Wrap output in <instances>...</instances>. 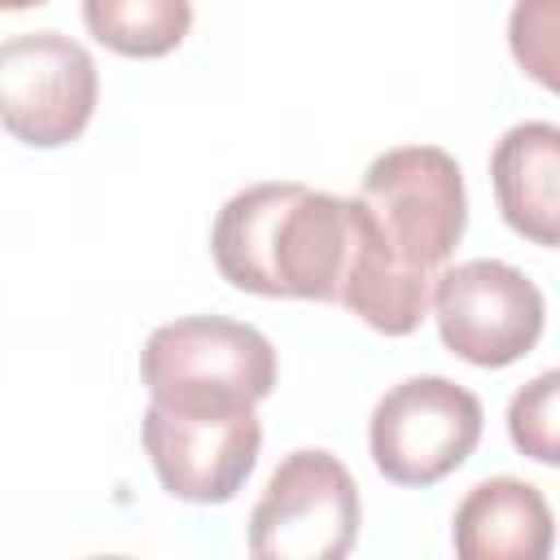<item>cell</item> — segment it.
I'll return each instance as SVG.
<instances>
[{
    "mask_svg": "<svg viewBox=\"0 0 560 560\" xmlns=\"http://www.w3.org/2000/svg\"><path fill=\"white\" fill-rule=\"evenodd\" d=\"M149 464L171 499L184 503H228L249 481L262 424L249 411H166L149 402L140 420Z\"/></svg>",
    "mask_w": 560,
    "mask_h": 560,
    "instance_id": "ba28073f",
    "label": "cell"
},
{
    "mask_svg": "<svg viewBox=\"0 0 560 560\" xmlns=\"http://www.w3.org/2000/svg\"><path fill=\"white\" fill-rule=\"evenodd\" d=\"M210 254L232 289L337 302L354 254V197L306 184H254L223 201Z\"/></svg>",
    "mask_w": 560,
    "mask_h": 560,
    "instance_id": "6da1fadb",
    "label": "cell"
},
{
    "mask_svg": "<svg viewBox=\"0 0 560 560\" xmlns=\"http://www.w3.org/2000/svg\"><path fill=\"white\" fill-rule=\"evenodd\" d=\"M451 542L464 560H547L556 542L551 503L534 481L486 477L459 499Z\"/></svg>",
    "mask_w": 560,
    "mask_h": 560,
    "instance_id": "9c48e42d",
    "label": "cell"
},
{
    "mask_svg": "<svg viewBox=\"0 0 560 560\" xmlns=\"http://www.w3.org/2000/svg\"><path fill=\"white\" fill-rule=\"evenodd\" d=\"M560 0H516L512 18H508V44L516 66L538 79L547 92H556L560 83Z\"/></svg>",
    "mask_w": 560,
    "mask_h": 560,
    "instance_id": "4fadbf2b",
    "label": "cell"
},
{
    "mask_svg": "<svg viewBox=\"0 0 560 560\" xmlns=\"http://www.w3.org/2000/svg\"><path fill=\"white\" fill-rule=\"evenodd\" d=\"M359 486L350 468L319 446L289 451L249 512V551L258 560H341L359 542Z\"/></svg>",
    "mask_w": 560,
    "mask_h": 560,
    "instance_id": "277c9868",
    "label": "cell"
},
{
    "mask_svg": "<svg viewBox=\"0 0 560 560\" xmlns=\"http://www.w3.org/2000/svg\"><path fill=\"white\" fill-rule=\"evenodd\" d=\"M481 402L451 376H407L368 420V451L394 486H438L481 442Z\"/></svg>",
    "mask_w": 560,
    "mask_h": 560,
    "instance_id": "8992f818",
    "label": "cell"
},
{
    "mask_svg": "<svg viewBox=\"0 0 560 560\" xmlns=\"http://www.w3.org/2000/svg\"><path fill=\"white\" fill-rule=\"evenodd\" d=\"M490 179L508 228L542 249L560 241V127L516 122L490 153Z\"/></svg>",
    "mask_w": 560,
    "mask_h": 560,
    "instance_id": "30bf717a",
    "label": "cell"
},
{
    "mask_svg": "<svg viewBox=\"0 0 560 560\" xmlns=\"http://www.w3.org/2000/svg\"><path fill=\"white\" fill-rule=\"evenodd\" d=\"M83 26L118 57L153 61L192 31V0H83Z\"/></svg>",
    "mask_w": 560,
    "mask_h": 560,
    "instance_id": "8fae6325",
    "label": "cell"
},
{
    "mask_svg": "<svg viewBox=\"0 0 560 560\" xmlns=\"http://www.w3.org/2000/svg\"><path fill=\"white\" fill-rule=\"evenodd\" d=\"M359 201L372 210L389 254L424 280L451 262L468 223L464 171L438 144H398L372 158Z\"/></svg>",
    "mask_w": 560,
    "mask_h": 560,
    "instance_id": "3957f363",
    "label": "cell"
},
{
    "mask_svg": "<svg viewBox=\"0 0 560 560\" xmlns=\"http://www.w3.org/2000/svg\"><path fill=\"white\" fill-rule=\"evenodd\" d=\"M556 407H560V372H538L529 385H521L508 402V433L512 446L538 464H556L560 459V442H556Z\"/></svg>",
    "mask_w": 560,
    "mask_h": 560,
    "instance_id": "7c38bea8",
    "label": "cell"
},
{
    "mask_svg": "<svg viewBox=\"0 0 560 560\" xmlns=\"http://www.w3.org/2000/svg\"><path fill=\"white\" fill-rule=\"evenodd\" d=\"M140 381L166 411H249L276 389V346L254 324L184 315L149 332Z\"/></svg>",
    "mask_w": 560,
    "mask_h": 560,
    "instance_id": "7a4b0ae2",
    "label": "cell"
},
{
    "mask_svg": "<svg viewBox=\"0 0 560 560\" xmlns=\"http://www.w3.org/2000/svg\"><path fill=\"white\" fill-rule=\"evenodd\" d=\"M429 315L451 354L472 368H508L525 359L547 324L542 289L512 262L468 258L433 276Z\"/></svg>",
    "mask_w": 560,
    "mask_h": 560,
    "instance_id": "5b68a950",
    "label": "cell"
},
{
    "mask_svg": "<svg viewBox=\"0 0 560 560\" xmlns=\"http://www.w3.org/2000/svg\"><path fill=\"white\" fill-rule=\"evenodd\" d=\"M48 0H0V13H22V9H39Z\"/></svg>",
    "mask_w": 560,
    "mask_h": 560,
    "instance_id": "5bb4252c",
    "label": "cell"
},
{
    "mask_svg": "<svg viewBox=\"0 0 560 560\" xmlns=\"http://www.w3.org/2000/svg\"><path fill=\"white\" fill-rule=\"evenodd\" d=\"M101 101L92 52L61 31H26L0 44V127L31 149L83 136Z\"/></svg>",
    "mask_w": 560,
    "mask_h": 560,
    "instance_id": "52a82bcc",
    "label": "cell"
}]
</instances>
